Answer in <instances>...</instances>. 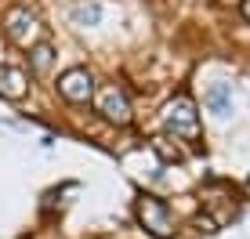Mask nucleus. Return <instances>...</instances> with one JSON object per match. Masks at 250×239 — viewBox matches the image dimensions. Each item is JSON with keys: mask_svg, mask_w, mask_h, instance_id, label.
I'll return each instance as SVG.
<instances>
[{"mask_svg": "<svg viewBox=\"0 0 250 239\" xmlns=\"http://www.w3.org/2000/svg\"><path fill=\"white\" fill-rule=\"evenodd\" d=\"M73 22L76 25H98L102 22V4H80V7H73Z\"/></svg>", "mask_w": 250, "mask_h": 239, "instance_id": "nucleus-6", "label": "nucleus"}, {"mask_svg": "<svg viewBox=\"0 0 250 239\" xmlns=\"http://www.w3.org/2000/svg\"><path fill=\"white\" fill-rule=\"evenodd\" d=\"M47 65H51V44H37V47H33V69L44 73Z\"/></svg>", "mask_w": 250, "mask_h": 239, "instance_id": "nucleus-8", "label": "nucleus"}, {"mask_svg": "<svg viewBox=\"0 0 250 239\" xmlns=\"http://www.w3.org/2000/svg\"><path fill=\"white\" fill-rule=\"evenodd\" d=\"M156 149H160L167 159H182V152H178V149H170V145H167V138H156Z\"/></svg>", "mask_w": 250, "mask_h": 239, "instance_id": "nucleus-9", "label": "nucleus"}, {"mask_svg": "<svg viewBox=\"0 0 250 239\" xmlns=\"http://www.w3.org/2000/svg\"><path fill=\"white\" fill-rule=\"evenodd\" d=\"M98 109H102L109 120H116V123H127V120H131V105H127L124 91H116V87H105V91H102Z\"/></svg>", "mask_w": 250, "mask_h": 239, "instance_id": "nucleus-4", "label": "nucleus"}, {"mask_svg": "<svg viewBox=\"0 0 250 239\" xmlns=\"http://www.w3.org/2000/svg\"><path fill=\"white\" fill-rule=\"evenodd\" d=\"M58 91H62V98L69 101H87L91 91H94V80L87 69H69L62 80H58Z\"/></svg>", "mask_w": 250, "mask_h": 239, "instance_id": "nucleus-3", "label": "nucleus"}, {"mask_svg": "<svg viewBox=\"0 0 250 239\" xmlns=\"http://www.w3.org/2000/svg\"><path fill=\"white\" fill-rule=\"evenodd\" d=\"M167 123H170L174 134H185V138H196V134H200V127H196V105L185 95L167 105Z\"/></svg>", "mask_w": 250, "mask_h": 239, "instance_id": "nucleus-2", "label": "nucleus"}, {"mask_svg": "<svg viewBox=\"0 0 250 239\" xmlns=\"http://www.w3.org/2000/svg\"><path fill=\"white\" fill-rule=\"evenodd\" d=\"M138 218H142V225L149 228L152 236H160V239H167L174 228H170V210H167V203L156 199V196H142L138 199Z\"/></svg>", "mask_w": 250, "mask_h": 239, "instance_id": "nucleus-1", "label": "nucleus"}, {"mask_svg": "<svg viewBox=\"0 0 250 239\" xmlns=\"http://www.w3.org/2000/svg\"><path fill=\"white\" fill-rule=\"evenodd\" d=\"M207 105H210L214 113H225L229 109V83H214V87L207 91Z\"/></svg>", "mask_w": 250, "mask_h": 239, "instance_id": "nucleus-7", "label": "nucleus"}, {"mask_svg": "<svg viewBox=\"0 0 250 239\" xmlns=\"http://www.w3.org/2000/svg\"><path fill=\"white\" fill-rule=\"evenodd\" d=\"M25 91H29L25 73H22V69H11V65H0V95L11 98V101H22Z\"/></svg>", "mask_w": 250, "mask_h": 239, "instance_id": "nucleus-5", "label": "nucleus"}, {"mask_svg": "<svg viewBox=\"0 0 250 239\" xmlns=\"http://www.w3.org/2000/svg\"><path fill=\"white\" fill-rule=\"evenodd\" d=\"M243 15H247V22H250V0H243Z\"/></svg>", "mask_w": 250, "mask_h": 239, "instance_id": "nucleus-10", "label": "nucleus"}]
</instances>
